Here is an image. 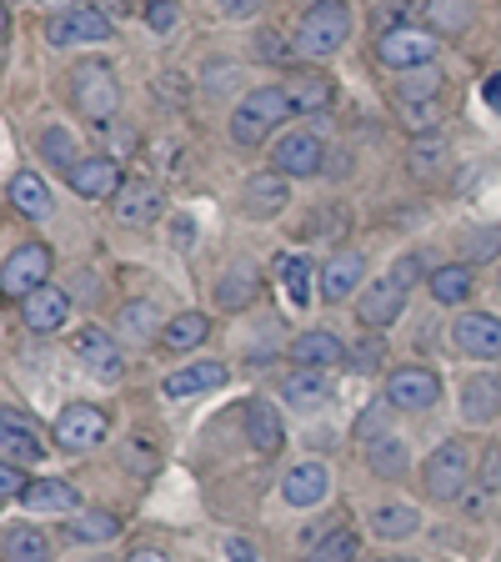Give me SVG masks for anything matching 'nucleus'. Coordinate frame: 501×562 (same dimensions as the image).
<instances>
[{"label":"nucleus","mask_w":501,"mask_h":562,"mask_svg":"<svg viewBox=\"0 0 501 562\" xmlns=\"http://www.w3.org/2000/svg\"><path fill=\"white\" fill-rule=\"evenodd\" d=\"M286 116H296L286 86H257V91H246V101L231 111V140L236 146H261Z\"/></svg>","instance_id":"obj_1"},{"label":"nucleus","mask_w":501,"mask_h":562,"mask_svg":"<svg viewBox=\"0 0 501 562\" xmlns=\"http://www.w3.org/2000/svg\"><path fill=\"white\" fill-rule=\"evenodd\" d=\"M346 35H351L346 0H316L311 11L301 15V25H296L292 50L296 56H311V60H331L341 46H346Z\"/></svg>","instance_id":"obj_2"},{"label":"nucleus","mask_w":501,"mask_h":562,"mask_svg":"<svg viewBox=\"0 0 501 562\" xmlns=\"http://www.w3.org/2000/svg\"><path fill=\"white\" fill-rule=\"evenodd\" d=\"M417 271H421V257H397V267L356 296V316H362L366 327L386 331L391 322H397L401 306H407V292H411V277H417Z\"/></svg>","instance_id":"obj_3"},{"label":"nucleus","mask_w":501,"mask_h":562,"mask_svg":"<svg viewBox=\"0 0 501 562\" xmlns=\"http://www.w3.org/2000/svg\"><path fill=\"white\" fill-rule=\"evenodd\" d=\"M70 101L81 111L86 121L105 126V121L116 116L121 105V86H116V70L105 66V60H86V66L70 70Z\"/></svg>","instance_id":"obj_4"},{"label":"nucleus","mask_w":501,"mask_h":562,"mask_svg":"<svg viewBox=\"0 0 501 562\" xmlns=\"http://www.w3.org/2000/svg\"><path fill=\"white\" fill-rule=\"evenodd\" d=\"M471 447L456 437V442H442L432 457H426V468H421V487H426V497H436V503H452V497H462V492L471 487Z\"/></svg>","instance_id":"obj_5"},{"label":"nucleus","mask_w":501,"mask_h":562,"mask_svg":"<svg viewBox=\"0 0 501 562\" xmlns=\"http://www.w3.org/2000/svg\"><path fill=\"white\" fill-rule=\"evenodd\" d=\"M376 60L391 70H421L436 60V31L426 25H386L376 35Z\"/></svg>","instance_id":"obj_6"},{"label":"nucleus","mask_w":501,"mask_h":562,"mask_svg":"<svg viewBox=\"0 0 501 562\" xmlns=\"http://www.w3.org/2000/svg\"><path fill=\"white\" fill-rule=\"evenodd\" d=\"M0 286H5V296H15V302H25L31 292L50 286V246L25 241L21 251H11L5 267H0Z\"/></svg>","instance_id":"obj_7"},{"label":"nucleus","mask_w":501,"mask_h":562,"mask_svg":"<svg viewBox=\"0 0 501 562\" xmlns=\"http://www.w3.org/2000/svg\"><path fill=\"white\" fill-rule=\"evenodd\" d=\"M105 432H111V422L91 402H70V407L56 412V442L66 452H91V447L105 442Z\"/></svg>","instance_id":"obj_8"},{"label":"nucleus","mask_w":501,"mask_h":562,"mask_svg":"<svg viewBox=\"0 0 501 562\" xmlns=\"http://www.w3.org/2000/svg\"><path fill=\"white\" fill-rule=\"evenodd\" d=\"M70 191L86 201H116L126 191V176H121V161L116 156H81V161L66 171Z\"/></svg>","instance_id":"obj_9"},{"label":"nucleus","mask_w":501,"mask_h":562,"mask_svg":"<svg viewBox=\"0 0 501 562\" xmlns=\"http://www.w3.org/2000/svg\"><path fill=\"white\" fill-rule=\"evenodd\" d=\"M327 161L331 156L316 131H292V136H281L271 146V171H281V176H321Z\"/></svg>","instance_id":"obj_10"},{"label":"nucleus","mask_w":501,"mask_h":562,"mask_svg":"<svg viewBox=\"0 0 501 562\" xmlns=\"http://www.w3.org/2000/svg\"><path fill=\"white\" fill-rule=\"evenodd\" d=\"M386 402L401 412H426L442 402V376L432 367H397L386 376Z\"/></svg>","instance_id":"obj_11"},{"label":"nucleus","mask_w":501,"mask_h":562,"mask_svg":"<svg viewBox=\"0 0 501 562\" xmlns=\"http://www.w3.org/2000/svg\"><path fill=\"white\" fill-rule=\"evenodd\" d=\"M46 41L50 46H95V41H111V21L91 5H76V11H60L46 21Z\"/></svg>","instance_id":"obj_12"},{"label":"nucleus","mask_w":501,"mask_h":562,"mask_svg":"<svg viewBox=\"0 0 501 562\" xmlns=\"http://www.w3.org/2000/svg\"><path fill=\"white\" fill-rule=\"evenodd\" d=\"M452 341L477 362H491V357H501V322L491 312H462L452 322Z\"/></svg>","instance_id":"obj_13"},{"label":"nucleus","mask_w":501,"mask_h":562,"mask_svg":"<svg viewBox=\"0 0 501 562\" xmlns=\"http://www.w3.org/2000/svg\"><path fill=\"white\" fill-rule=\"evenodd\" d=\"M70 351H76V362L86 367V372L95 376H121V347L111 331L101 327H81L76 337H70Z\"/></svg>","instance_id":"obj_14"},{"label":"nucleus","mask_w":501,"mask_h":562,"mask_svg":"<svg viewBox=\"0 0 501 562\" xmlns=\"http://www.w3.org/2000/svg\"><path fill=\"white\" fill-rule=\"evenodd\" d=\"M286 201H292V191H286V176L281 171L251 176V181L241 187V211L251 216V222H271V216H281Z\"/></svg>","instance_id":"obj_15"},{"label":"nucleus","mask_w":501,"mask_h":562,"mask_svg":"<svg viewBox=\"0 0 501 562\" xmlns=\"http://www.w3.org/2000/svg\"><path fill=\"white\" fill-rule=\"evenodd\" d=\"M366 281V257L362 251H337V257L321 267V281H316V292L327 296V302H346L356 296V286Z\"/></svg>","instance_id":"obj_16"},{"label":"nucleus","mask_w":501,"mask_h":562,"mask_svg":"<svg viewBox=\"0 0 501 562\" xmlns=\"http://www.w3.org/2000/svg\"><path fill=\"white\" fill-rule=\"evenodd\" d=\"M21 322L31 331H41V337H46V331H60L70 322V296L60 292V286H41V292H31L21 302Z\"/></svg>","instance_id":"obj_17"},{"label":"nucleus","mask_w":501,"mask_h":562,"mask_svg":"<svg viewBox=\"0 0 501 562\" xmlns=\"http://www.w3.org/2000/svg\"><path fill=\"white\" fill-rule=\"evenodd\" d=\"M226 362H186L181 372H171L161 382L166 397H201V392H216V386H226Z\"/></svg>","instance_id":"obj_18"},{"label":"nucleus","mask_w":501,"mask_h":562,"mask_svg":"<svg viewBox=\"0 0 501 562\" xmlns=\"http://www.w3.org/2000/svg\"><path fill=\"white\" fill-rule=\"evenodd\" d=\"M281 402L296 412H321L331 402V382L327 372H311V367H296L286 382H281Z\"/></svg>","instance_id":"obj_19"},{"label":"nucleus","mask_w":501,"mask_h":562,"mask_svg":"<svg viewBox=\"0 0 501 562\" xmlns=\"http://www.w3.org/2000/svg\"><path fill=\"white\" fill-rule=\"evenodd\" d=\"M0 452H5V462H41L46 457V442L35 437V427L31 422H21L11 407L0 412Z\"/></svg>","instance_id":"obj_20"},{"label":"nucleus","mask_w":501,"mask_h":562,"mask_svg":"<svg viewBox=\"0 0 501 562\" xmlns=\"http://www.w3.org/2000/svg\"><path fill=\"white\" fill-rule=\"evenodd\" d=\"M327 492H331V472L321 468V462H296V468L286 472V482H281V497L292 507H316Z\"/></svg>","instance_id":"obj_21"},{"label":"nucleus","mask_w":501,"mask_h":562,"mask_svg":"<svg viewBox=\"0 0 501 562\" xmlns=\"http://www.w3.org/2000/svg\"><path fill=\"white\" fill-rule=\"evenodd\" d=\"M351 351L341 347V337H331V331H301V337L292 341V362L296 367H311V372H327V367H341Z\"/></svg>","instance_id":"obj_22"},{"label":"nucleus","mask_w":501,"mask_h":562,"mask_svg":"<svg viewBox=\"0 0 501 562\" xmlns=\"http://www.w3.org/2000/svg\"><path fill=\"white\" fill-rule=\"evenodd\" d=\"M161 206L166 201L151 181H130V187L116 196V222L121 226H151L156 216H161Z\"/></svg>","instance_id":"obj_23"},{"label":"nucleus","mask_w":501,"mask_h":562,"mask_svg":"<svg viewBox=\"0 0 501 562\" xmlns=\"http://www.w3.org/2000/svg\"><path fill=\"white\" fill-rule=\"evenodd\" d=\"M76 503H81V492L70 487L66 477H41V482H31L21 497L25 513H76Z\"/></svg>","instance_id":"obj_24"},{"label":"nucleus","mask_w":501,"mask_h":562,"mask_svg":"<svg viewBox=\"0 0 501 562\" xmlns=\"http://www.w3.org/2000/svg\"><path fill=\"white\" fill-rule=\"evenodd\" d=\"M501 412V376L481 372L462 382V417L467 422H491Z\"/></svg>","instance_id":"obj_25"},{"label":"nucleus","mask_w":501,"mask_h":562,"mask_svg":"<svg viewBox=\"0 0 501 562\" xmlns=\"http://www.w3.org/2000/svg\"><path fill=\"white\" fill-rule=\"evenodd\" d=\"M246 437H251V447H257V452H281V442H286L281 417H276V407H271L266 397L246 402Z\"/></svg>","instance_id":"obj_26"},{"label":"nucleus","mask_w":501,"mask_h":562,"mask_svg":"<svg viewBox=\"0 0 501 562\" xmlns=\"http://www.w3.org/2000/svg\"><path fill=\"white\" fill-rule=\"evenodd\" d=\"M11 206L21 211V216H31V222H41V216H50V187L35 171H15L11 176Z\"/></svg>","instance_id":"obj_27"},{"label":"nucleus","mask_w":501,"mask_h":562,"mask_svg":"<svg viewBox=\"0 0 501 562\" xmlns=\"http://www.w3.org/2000/svg\"><path fill=\"white\" fill-rule=\"evenodd\" d=\"M417 527H421V513H417V507H407V503H382V507H372V532H376V538H386V542L411 538Z\"/></svg>","instance_id":"obj_28"},{"label":"nucleus","mask_w":501,"mask_h":562,"mask_svg":"<svg viewBox=\"0 0 501 562\" xmlns=\"http://www.w3.org/2000/svg\"><path fill=\"white\" fill-rule=\"evenodd\" d=\"M286 95H292V111H301V116H316V111H327L331 101H337V86L327 81V76H296L292 86H286Z\"/></svg>","instance_id":"obj_29"},{"label":"nucleus","mask_w":501,"mask_h":562,"mask_svg":"<svg viewBox=\"0 0 501 562\" xmlns=\"http://www.w3.org/2000/svg\"><path fill=\"white\" fill-rule=\"evenodd\" d=\"M116 322H121V337L136 341V347H146V341H156V337L166 331V327H161V312H156L151 302H126Z\"/></svg>","instance_id":"obj_30"},{"label":"nucleus","mask_w":501,"mask_h":562,"mask_svg":"<svg viewBox=\"0 0 501 562\" xmlns=\"http://www.w3.org/2000/svg\"><path fill=\"white\" fill-rule=\"evenodd\" d=\"M407 442L401 437H391V432H382V437H372L366 442V468L376 472V477H401L407 472Z\"/></svg>","instance_id":"obj_31"},{"label":"nucleus","mask_w":501,"mask_h":562,"mask_svg":"<svg viewBox=\"0 0 501 562\" xmlns=\"http://www.w3.org/2000/svg\"><path fill=\"white\" fill-rule=\"evenodd\" d=\"M276 271H281V292H286V302H292V306L311 302V292H316L311 281H321V277H316V267H311V257H281Z\"/></svg>","instance_id":"obj_32"},{"label":"nucleus","mask_w":501,"mask_h":562,"mask_svg":"<svg viewBox=\"0 0 501 562\" xmlns=\"http://www.w3.org/2000/svg\"><path fill=\"white\" fill-rule=\"evenodd\" d=\"M5 562H50V538L35 527H5Z\"/></svg>","instance_id":"obj_33"},{"label":"nucleus","mask_w":501,"mask_h":562,"mask_svg":"<svg viewBox=\"0 0 501 562\" xmlns=\"http://www.w3.org/2000/svg\"><path fill=\"white\" fill-rule=\"evenodd\" d=\"M251 296H257V267H246V261L216 281V306H221V312H241Z\"/></svg>","instance_id":"obj_34"},{"label":"nucleus","mask_w":501,"mask_h":562,"mask_svg":"<svg viewBox=\"0 0 501 562\" xmlns=\"http://www.w3.org/2000/svg\"><path fill=\"white\" fill-rule=\"evenodd\" d=\"M426 286H432V296L442 306H462L471 296V267H462V261H452V267H436Z\"/></svg>","instance_id":"obj_35"},{"label":"nucleus","mask_w":501,"mask_h":562,"mask_svg":"<svg viewBox=\"0 0 501 562\" xmlns=\"http://www.w3.org/2000/svg\"><path fill=\"white\" fill-rule=\"evenodd\" d=\"M206 337H210V322L201 312H181L175 322H166V331H161V341L171 351H191V347H201Z\"/></svg>","instance_id":"obj_36"},{"label":"nucleus","mask_w":501,"mask_h":562,"mask_svg":"<svg viewBox=\"0 0 501 562\" xmlns=\"http://www.w3.org/2000/svg\"><path fill=\"white\" fill-rule=\"evenodd\" d=\"M121 532V522L111 513H81L76 522L66 527V538H76V542H91V548H105V542Z\"/></svg>","instance_id":"obj_37"},{"label":"nucleus","mask_w":501,"mask_h":562,"mask_svg":"<svg viewBox=\"0 0 501 562\" xmlns=\"http://www.w3.org/2000/svg\"><path fill=\"white\" fill-rule=\"evenodd\" d=\"M356 548H362V542H356V532L337 527V532H327V538L316 542L301 562H356Z\"/></svg>","instance_id":"obj_38"},{"label":"nucleus","mask_w":501,"mask_h":562,"mask_svg":"<svg viewBox=\"0 0 501 562\" xmlns=\"http://www.w3.org/2000/svg\"><path fill=\"white\" fill-rule=\"evenodd\" d=\"M41 156H46V161H56V166H66V171L81 161V151H76V136H70L66 126L41 131Z\"/></svg>","instance_id":"obj_39"},{"label":"nucleus","mask_w":501,"mask_h":562,"mask_svg":"<svg viewBox=\"0 0 501 562\" xmlns=\"http://www.w3.org/2000/svg\"><path fill=\"white\" fill-rule=\"evenodd\" d=\"M436 91H442V70H436V66L407 70V81L397 86V95H401V101H432Z\"/></svg>","instance_id":"obj_40"},{"label":"nucleus","mask_w":501,"mask_h":562,"mask_svg":"<svg viewBox=\"0 0 501 562\" xmlns=\"http://www.w3.org/2000/svg\"><path fill=\"white\" fill-rule=\"evenodd\" d=\"M426 21L436 31H462L471 21V11H467V0H426Z\"/></svg>","instance_id":"obj_41"},{"label":"nucleus","mask_w":501,"mask_h":562,"mask_svg":"<svg viewBox=\"0 0 501 562\" xmlns=\"http://www.w3.org/2000/svg\"><path fill=\"white\" fill-rule=\"evenodd\" d=\"M442 156H446V146L436 136L417 140V151H411V171H417V176H436V171H442Z\"/></svg>","instance_id":"obj_42"},{"label":"nucleus","mask_w":501,"mask_h":562,"mask_svg":"<svg viewBox=\"0 0 501 562\" xmlns=\"http://www.w3.org/2000/svg\"><path fill=\"white\" fill-rule=\"evenodd\" d=\"M175 15H181V0H146V25L151 31H171L175 25Z\"/></svg>","instance_id":"obj_43"},{"label":"nucleus","mask_w":501,"mask_h":562,"mask_svg":"<svg viewBox=\"0 0 501 562\" xmlns=\"http://www.w3.org/2000/svg\"><path fill=\"white\" fill-rule=\"evenodd\" d=\"M25 487H31V482H25L21 462H5V468H0V497H5V503H15V497H25Z\"/></svg>","instance_id":"obj_44"},{"label":"nucleus","mask_w":501,"mask_h":562,"mask_svg":"<svg viewBox=\"0 0 501 562\" xmlns=\"http://www.w3.org/2000/svg\"><path fill=\"white\" fill-rule=\"evenodd\" d=\"M126 468H130V472H156V452H151V442H146V437H130Z\"/></svg>","instance_id":"obj_45"},{"label":"nucleus","mask_w":501,"mask_h":562,"mask_svg":"<svg viewBox=\"0 0 501 562\" xmlns=\"http://www.w3.org/2000/svg\"><path fill=\"white\" fill-rule=\"evenodd\" d=\"M216 11H221L226 21H251V15L261 11V0H216Z\"/></svg>","instance_id":"obj_46"},{"label":"nucleus","mask_w":501,"mask_h":562,"mask_svg":"<svg viewBox=\"0 0 501 562\" xmlns=\"http://www.w3.org/2000/svg\"><path fill=\"white\" fill-rule=\"evenodd\" d=\"M481 487H491V492H497L501 487V447H491V452H487V462H481Z\"/></svg>","instance_id":"obj_47"},{"label":"nucleus","mask_w":501,"mask_h":562,"mask_svg":"<svg viewBox=\"0 0 501 562\" xmlns=\"http://www.w3.org/2000/svg\"><path fill=\"white\" fill-rule=\"evenodd\" d=\"M226 558H231V562H261V552L251 548L246 538H226Z\"/></svg>","instance_id":"obj_48"},{"label":"nucleus","mask_w":501,"mask_h":562,"mask_svg":"<svg viewBox=\"0 0 501 562\" xmlns=\"http://www.w3.org/2000/svg\"><path fill=\"white\" fill-rule=\"evenodd\" d=\"M351 357H356V367H376V362H386V347L382 341H362Z\"/></svg>","instance_id":"obj_49"},{"label":"nucleus","mask_w":501,"mask_h":562,"mask_svg":"<svg viewBox=\"0 0 501 562\" xmlns=\"http://www.w3.org/2000/svg\"><path fill=\"white\" fill-rule=\"evenodd\" d=\"M481 95H487V105H491V111H501V70H497V76H487V86H481Z\"/></svg>","instance_id":"obj_50"},{"label":"nucleus","mask_w":501,"mask_h":562,"mask_svg":"<svg viewBox=\"0 0 501 562\" xmlns=\"http://www.w3.org/2000/svg\"><path fill=\"white\" fill-rule=\"evenodd\" d=\"M191 236H196V226H191V222H175V232H171V246H191Z\"/></svg>","instance_id":"obj_51"},{"label":"nucleus","mask_w":501,"mask_h":562,"mask_svg":"<svg viewBox=\"0 0 501 562\" xmlns=\"http://www.w3.org/2000/svg\"><path fill=\"white\" fill-rule=\"evenodd\" d=\"M126 562H171V558H166V552H156V548H136Z\"/></svg>","instance_id":"obj_52"},{"label":"nucleus","mask_w":501,"mask_h":562,"mask_svg":"<svg viewBox=\"0 0 501 562\" xmlns=\"http://www.w3.org/2000/svg\"><path fill=\"white\" fill-rule=\"evenodd\" d=\"M46 5H66V11H76V5H81V0H46Z\"/></svg>","instance_id":"obj_53"},{"label":"nucleus","mask_w":501,"mask_h":562,"mask_svg":"<svg viewBox=\"0 0 501 562\" xmlns=\"http://www.w3.org/2000/svg\"><path fill=\"white\" fill-rule=\"evenodd\" d=\"M382 562H417V558H382Z\"/></svg>","instance_id":"obj_54"},{"label":"nucleus","mask_w":501,"mask_h":562,"mask_svg":"<svg viewBox=\"0 0 501 562\" xmlns=\"http://www.w3.org/2000/svg\"><path fill=\"white\" fill-rule=\"evenodd\" d=\"M91 562H111V558H91Z\"/></svg>","instance_id":"obj_55"},{"label":"nucleus","mask_w":501,"mask_h":562,"mask_svg":"<svg viewBox=\"0 0 501 562\" xmlns=\"http://www.w3.org/2000/svg\"><path fill=\"white\" fill-rule=\"evenodd\" d=\"M497 286H501V281H497Z\"/></svg>","instance_id":"obj_56"}]
</instances>
